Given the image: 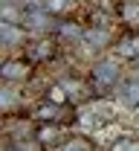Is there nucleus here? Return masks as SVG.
Returning <instances> with one entry per match:
<instances>
[{
    "label": "nucleus",
    "instance_id": "7ed1b4c3",
    "mask_svg": "<svg viewBox=\"0 0 139 151\" xmlns=\"http://www.w3.org/2000/svg\"><path fill=\"white\" fill-rule=\"evenodd\" d=\"M58 84L64 87L67 99H70V102H76V105H78V102H84V99L90 96V87H87L84 81H78V78H61Z\"/></svg>",
    "mask_w": 139,
    "mask_h": 151
},
{
    "label": "nucleus",
    "instance_id": "f03ea898",
    "mask_svg": "<svg viewBox=\"0 0 139 151\" xmlns=\"http://www.w3.org/2000/svg\"><path fill=\"white\" fill-rule=\"evenodd\" d=\"M49 18H52V15H49L43 6H41V9H38V6H32L29 15H26V26H29L35 35H46V29L52 26V20H49Z\"/></svg>",
    "mask_w": 139,
    "mask_h": 151
},
{
    "label": "nucleus",
    "instance_id": "f257e3e1",
    "mask_svg": "<svg viewBox=\"0 0 139 151\" xmlns=\"http://www.w3.org/2000/svg\"><path fill=\"white\" fill-rule=\"evenodd\" d=\"M90 78H93L90 87L99 96H104L107 90H116V84H119V67H116L113 61H99V64L93 67Z\"/></svg>",
    "mask_w": 139,
    "mask_h": 151
},
{
    "label": "nucleus",
    "instance_id": "20e7f679",
    "mask_svg": "<svg viewBox=\"0 0 139 151\" xmlns=\"http://www.w3.org/2000/svg\"><path fill=\"white\" fill-rule=\"evenodd\" d=\"M35 137H38L41 145H58L61 139H64V131H61L58 122H43L38 131H35Z\"/></svg>",
    "mask_w": 139,
    "mask_h": 151
},
{
    "label": "nucleus",
    "instance_id": "f8f14e48",
    "mask_svg": "<svg viewBox=\"0 0 139 151\" xmlns=\"http://www.w3.org/2000/svg\"><path fill=\"white\" fill-rule=\"evenodd\" d=\"M26 15L29 12H23V9H18V6H3V20H9V23H26Z\"/></svg>",
    "mask_w": 139,
    "mask_h": 151
},
{
    "label": "nucleus",
    "instance_id": "dca6fc26",
    "mask_svg": "<svg viewBox=\"0 0 139 151\" xmlns=\"http://www.w3.org/2000/svg\"><path fill=\"white\" fill-rule=\"evenodd\" d=\"M122 18L128 20L130 26H139V6H125V12H122Z\"/></svg>",
    "mask_w": 139,
    "mask_h": 151
},
{
    "label": "nucleus",
    "instance_id": "0eeeda50",
    "mask_svg": "<svg viewBox=\"0 0 139 151\" xmlns=\"http://www.w3.org/2000/svg\"><path fill=\"white\" fill-rule=\"evenodd\" d=\"M29 55L35 58V61H52L55 58V44L52 41H46V38L41 35L32 47H29Z\"/></svg>",
    "mask_w": 139,
    "mask_h": 151
},
{
    "label": "nucleus",
    "instance_id": "9d476101",
    "mask_svg": "<svg viewBox=\"0 0 139 151\" xmlns=\"http://www.w3.org/2000/svg\"><path fill=\"white\" fill-rule=\"evenodd\" d=\"M84 41L93 44V47H107V44H110V32L96 26V29H87V32H84Z\"/></svg>",
    "mask_w": 139,
    "mask_h": 151
},
{
    "label": "nucleus",
    "instance_id": "2eb2a0df",
    "mask_svg": "<svg viewBox=\"0 0 139 151\" xmlns=\"http://www.w3.org/2000/svg\"><path fill=\"white\" fill-rule=\"evenodd\" d=\"M110 151H139V139H128V137L125 139H116Z\"/></svg>",
    "mask_w": 139,
    "mask_h": 151
},
{
    "label": "nucleus",
    "instance_id": "9b49d317",
    "mask_svg": "<svg viewBox=\"0 0 139 151\" xmlns=\"http://www.w3.org/2000/svg\"><path fill=\"white\" fill-rule=\"evenodd\" d=\"M73 3H76V0H43V9H46L49 15H64V12L73 9Z\"/></svg>",
    "mask_w": 139,
    "mask_h": 151
},
{
    "label": "nucleus",
    "instance_id": "4468645a",
    "mask_svg": "<svg viewBox=\"0 0 139 151\" xmlns=\"http://www.w3.org/2000/svg\"><path fill=\"white\" fill-rule=\"evenodd\" d=\"M0 99H3V111H12V108H15V105H18V90H12V87H9V84H6V87H3V96H0Z\"/></svg>",
    "mask_w": 139,
    "mask_h": 151
},
{
    "label": "nucleus",
    "instance_id": "39448f33",
    "mask_svg": "<svg viewBox=\"0 0 139 151\" xmlns=\"http://www.w3.org/2000/svg\"><path fill=\"white\" fill-rule=\"evenodd\" d=\"M0 76L12 84V81H26L29 78V64H23V61H6L3 67H0Z\"/></svg>",
    "mask_w": 139,
    "mask_h": 151
},
{
    "label": "nucleus",
    "instance_id": "423d86ee",
    "mask_svg": "<svg viewBox=\"0 0 139 151\" xmlns=\"http://www.w3.org/2000/svg\"><path fill=\"white\" fill-rule=\"evenodd\" d=\"M0 38H3V44L6 47H15V44H23V23H9V20H3L0 23Z\"/></svg>",
    "mask_w": 139,
    "mask_h": 151
},
{
    "label": "nucleus",
    "instance_id": "6e6552de",
    "mask_svg": "<svg viewBox=\"0 0 139 151\" xmlns=\"http://www.w3.org/2000/svg\"><path fill=\"white\" fill-rule=\"evenodd\" d=\"M116 52H119V55H125V58H133V61H136V58H139V32L125 35L119 44H116Z\"/></svg>",
    "mask_w": 139,
    "mask_h": 151
},
{
    "label": "nucleus",
    "instance_id": "ddd939ff",
    "mask_svg": "<svg viewBox=\"0 0 139 151\" xmlns=\"http://www.w3.org/2000/svg\"><path fill=\"white\" fill-rule=\"evenodd\" d=\"M61 151H93V145H90L84 137H76V139L64 142V148H61Z\"/></svg>",
    "mask_w": 139,
    "mask_h": 151
},
{
    "label": "nucleus",
    "instance_id": "f3484780",
    "mask_svg": "<svg viewBox=\"0 0 139 151\" xmlns=\"http://www.w3.org/2000/svg\"><path fill=\"white\" fill-rule=\"evenodd\" d=\"M15 148H18V151H38V145H35V142H18ZM9 151H12V148H9Z\"/></svg>",
    "mask_w": 139,
    "mask_h": 151
},
{
    "label": "nucleus",
    "instance_id": "1a4fd4ad",
    "mask_svg": "<svg viewBox=\"0 0 139 151\" xmlns=\"http://www.w3.org/2000/svg\"><path fill=\"white\" fill-rule=\"evenodd\" d=\"M119 96H122V102L125 105H139V78H130V81H125L119 87Z\"/></svg>",
    "mask_w": 139,
    "mask_h": 151
}]
</instances>
